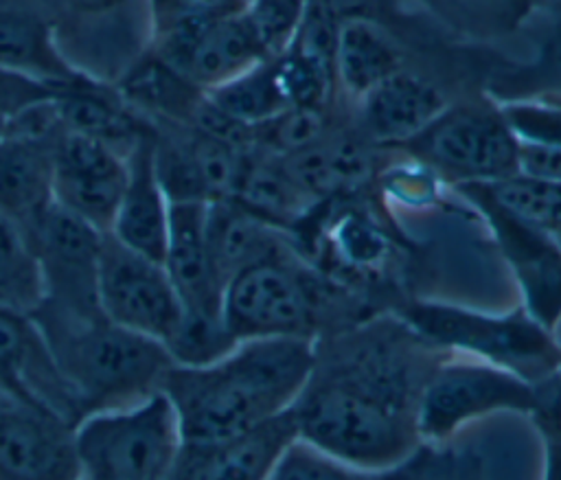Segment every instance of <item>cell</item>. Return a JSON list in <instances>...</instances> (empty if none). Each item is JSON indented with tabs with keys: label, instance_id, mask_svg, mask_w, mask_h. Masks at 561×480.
Wrapping results in <instances>:
<instances>
[{
	"label": "cell",
	"instance_id": "b9f144b4",
	"mask_svg": "<svg viewBox=\"0 0 561 480\" xmlns=\"http://www.w3.org/2000/svg\"><path fill=\"white\" fill-rule=\"evenodd\" d=\"M7 403H9V399H7V397L0 392V405H7Z\"/></svg>",
	"mask_w": 561,
	"mask_h": 480
},
{
	"label": "cell",
	"instance_id": "603a6c76",
	"mask_svg": "<svg viewBox=\"0 0 561 480\" xmlns=\"http://www.w3.org/2000/svg\"><path fill=\"white\" fill-rule=\"evenodd\" d=\"M373 142L362 134L329 132L318 142L283 156L289 175L318 204L362 188L377 171Z\"/></svg>",
	"mask_w": 561,
	"mask_h": 480
},
{
	"label": "cell",
	"instance_id": "8992f818",
	"mask_svg": "<svg viewBox=\"0 0 561 480\" xmlns=\"http://www.w3.org/2000/svg\"><path fill=\"white\" fill-rule=\"evenodd\" d=\"M79 480H164L182 447L180 423L160 390L125 408L83 416L75 427Z\"/></svg>",
	"mask_w": 561,
	"mask_h": 480
},
{
	"label": "cell",
	"instance_id": "4316f807",
	"mask_svg": "<svg viewBox=\"0 0 561 480\" xmlns=\"http://www.w3.org/2000/svg\"><path fill=\"white\" fill-rule=\"evenodd\" d=\"M118 94L151 123L193 127L206 90L173 70L153 50L121 79Z\"/></svg>",
	"mask_w": 561,
	"mask_h": 480
},
{
	"label": "cell",
	"instance_id": "d4e9b609",
	"mask_svg": "<svg viewBox=\"0 0 561 480\" xmlns=\"http://www.w3.org/2000/svg\"><path fill=\"white\" fill-rule=\"evenodd\" d=\"M230 199L280 230L298 226L322 206L289 175L280 156L259 147L245 149L243 167Z\"/></svg>",
	"mask_w": 561,
	"mask_h": 480
},
{
	"label": "cell",
	"instance_id": "ba28073f",
	"mask_svg": "<svg viewBox=\"0 0 561 480\" xmlns=\"http://www.w3.org/2000/svg\"><path fill=\"white\" fill-rule=\"evenodd\" d=\"M403 147L451 184H489L517 173V136L500 107H447Z\"/></svg>",
	"mask_w": 561,
	"mask_h": 480
},
{
	"label": "cell",
	"instance_id": "e575fe53",
	"mask_svg": "<svg viewBox=\"0 0 561 480\" xmlns=\"http://www.w3.org/2000/svg\"><path fill=\"white\" fill-rule=\"evenodd\" d=\"M248 0H149L153 35L243 11Z\"/></svg>",
	"mask_w": 561,
	"mask_h": 480
},
{
	"label": "cell",
	"instance_id": "9c48e42d",
	"mask_svg": "<svg viewBox=\"0 0 561 480\" xmlns=\"http://www.w3.org/2000/svg\"><path fill=\"white\" fill-rule=\"evenodd\" d=\"M99 309L129 331L171 344L182 324V305L160 261H153L110 232L99 256Z\"/></svg>",
	"mask_w": 561,
	"mask_h": 480
},
{
	"label": "cell",
	"instance_id": "3957f363",
	"mask_svg": "<svg viewBox=\"0 0 561 480\" xmlns=\"http://www.w3.org/2000/svg\"><path fill=\"white\" fill-rule=\"evenodd\" d=\"M33 318L50 344L81 416L125 408L160 392L175 364L162 342L123 329L105 316L75 318L37 307Z\"/></svg>",
	"mask_w": 561,
	"mask_h": 480
},
{
	"label": "cell",
	"instance_id": "ffe728a7",
	"mask_svg": "<svg viewBox=\"0 0 561 480\" xmlns=\"http://www.w3.org/2000/svg\"><path fill=\"white\" fill-rule=\"evenodd\" d=\"M447 107L445 94L432 81L399 68L357 99L359 134L377 147H403Z\"/></svg>",
	"mask_w": 561,
	"mask_h": 480
},
{
	"label": "cell",
	"instance_id": "30bf717a",
	"mask_svg": "<svg viewBox=\"0 0 561 480\" xmlns=\"http://www.w3.org/2000/svg\"><path fill=\"white\" fill-rule=\"evenodd\" d=\"M26 228L42 272L44 300L39 307L75 318L103 316L99 309V256L105 232L55 202Z\"/></svg>",
	"mask_w": 561,
	"mask_h": 480
},
{
	"label": "cell",
	"instance_id": "5bb4252c",
	"mask_svg": "<svg viewBox=\"0 0 561 480\" xmlns=\"http://www.w3.org/2000/svg\"><path fill=\"white\" fill-rule=\"evenodd\" d=\"M153 127L156 173L169 204H213L232 197L245 147L191 127L162 123H153Z\"/></svg>",
	"mask_w": 561,
	"mask_h": 480
},
{
	"label": "cell",
	"instance_id": "4dcf8cb0",
	"mask_svg": "<svg viewBox=\"0 0 561 480\" xmlns=\"http://www.w3.org/2000/svg\"><path fill=\"white\" fill-rule=\"evenodd\" d=\"M42 300V272L28 228L0 210V307L33 313Z\"/></svg>",
	"mask_w": 561,
	"mask_h": 480
},
{
	"label": "cell",
	"instance_id": "1f68e13d",
	"mask_svg": "<svg viewBox=\"0 0 561 480\" xmlns=\"http://www.w3.org/2000/svg\"><path fill=\"white\" fill-rule=\"evenodd\" d=\"M482 186L500 208L552 235L561 243V184L559 182L513 173L504 180L489 182Z\"/></svg>",
	"mask_w": 561,
	"mask_h": 480
},
{
	"label": "cell",
	"instance_id": "5b68a950",
	"mask_svg": "<svg viewBox=\"0 0 561 480\" xmlns=\"http://www.w3.org/2000/svg\"><path fill=\"white\" fill-rule=\"evenodd\" d=\"M394 313L438 348L508 370L533 386L561 366L554 331L541 327L522 305L493 313L414 298Z\"/></svg>",
	"mask_w": 561,
	"mask_h": 480
},
{
	"label": "cell",
	"instance_id": "836d02e7",
	"mask_svg": "<svg viewBox=\"0 0 561 480\" xmlns=\"http://www.w3.org/2000/svg\"><path fill=\"white\" fill-rule=\"evenodd\" d=\"M500 114L519 140L561 147V99H519L500 105Z\"/></svg>",
	"mask_w": 561,
	"mask_h": 480
},
{
	"label": "cell",
	"instance_id": "7c38bea8",
	"mask_svg": "<svg viewBox=\"0 0 561 480\" xmlns=\"http://www.w3.org/2000/svg\"><path fill=\"white\" fill-rule=\"evenodd\" d=\"M0 392L9 403L48 412L75 427L83 419L33 313L4 307H0Z\"/></svg>",
	"mask_w": 561,
	"mask_h": 480
},
{
	"label": "cell",
	"instance_id": "d6a6232c",
	"mask_svg": "<svg viewBox=\"0 0 561 480\" xmlns=\"http://www.w3.org/2000/svg\"><path fill=\"white\" fill-rule=\"evenodd\" d=\"M307 0H248L243 11L252 22L267 57L280 55L305 13Z\"/></svg>",
	"mask_w": 561,
	"mask_h": 480
},
{
	"label": "cell",
	"instance_id": "f1b7e54d",
	"mask_svg": "<svg viewBox=\"0 0 561 480\" xmlns=\"http://www.w3.org/2000/svg\"><path fill=\"white\" fill-rule=\"evenodd\" d=\"M0 66L59 88L85 79L64 59L42 18L13 9H0Z\"/></svg>",
	"mask_w": 561,
	"mask_h": 480
},
{
	"label": "cell",
	"instance_id": "ac0fdd59",
	"mask_svg": "<svg viewBox=\"0 0 561 480\" xmlns=\"http://www.w3.org/2000/svg\"><path fill=\"white\" fill-rule=\"evenodd\" d=\"M206 206L173 202L169 208V239L162 265L182 305V320L224 322V283L206 243Z\"/></svg>",
	"mask_w": 561,
	"mask_h": 480
},
{
	"label": "cell",
	"instance_id": "d590c367",
	"mask_svg": "<svg viewBox=\"0 0 561 480\" xmlns=\"http://www.w3.org/2000/svg\"><path fill=\"white\" fill-rule=\"evenodd\" d=\"M59 90V85L0 66V116L11 118L35 103L55 99Z\"/></svg>",
	"mask_w": 561,
	"mask_h": 480
},
{
	"label": "cell",
	"instance_id": "8fae6325",
	"mask_svg": "<svg viewBox=\"0 0 561 480\" xmlns=\"http://www.w3.org/2000/svg\"><path fill=\"white\" fill-rule=\"evenodd\" d=\"M454 188L486 219L493 239L522 292V307L548 331L561 320V243L500 208L480 182Z\"/></svg>",
	"mask_w": 561,
	"mask_h": 480
},
{
	"label": "cell",
	"instance_id": "d6986e66",
	"mask_svg": "<svg viewBox=\"0 0 561 480\" xmlns=\"http://www.w3.org/2000/svg\"><path fill=\"white\" fill-rule=\"evenodd\" d=\"M296 438L291 412H285L226 441L182 443L164 480H267L280 454Z\"/></svg>",
	"mask_w": 561,
	"mask_h": 480
},
{
	"label": "cell",
	"instance_id": "f35d334b",
	"mask_svg": "<svg viewBox=\"0 0 561 480\" xmlns=\"http://www.w3.org/2000/svg\"><path fill=\"white\" fill-rule=\"evenodd\" d=\"M543 443V478L541 480H561V443Z\"/></svg>",
	"mask_w": 561,
	"mask_h": 480
},
{
	"label": "cell",
	"instance_id": "277c9868",
	"mask_svg": "<svg viewBox=\"0 0 561 480\" xmlns=\"http://www.w3.org/2000/svg\"><path fill=\"white\" fill-rule=\"evenodd\" d=\"M335 294L287 250L234 274L221 298V316L234 342L252 338H318L359 320L337 311Z\"/></svg>",
	"mask_w": 561,
	"mask_h": 480
},
{
	"label": "cell",
	"instance_id": "e0dca14e",
	"mask_svg": "<svg viewBox=\"0 0 561 480\" xmlns=\"http://www.w3.org/2000/svg\"><path fill=\"white\" fill-rule=\"evenodd\" d=\"M0 480H79L75 425L18 403L0 405Z\"/></svg>",
	"mask_w": 561,
	"mask_h": 480
},
{
	"label": "cell",
	"instance_id": "44dd1931",
	"mask_svg": "<svg viewBox=\"0 0 561 480\" xmlns=\"http://www.w3.org/2000/svg\"><path fill=\"white\" fill-rule=\"evenodd\" d=\"M156 127L140 136L127 151V180L110 228L127 248L160 261L169 239V199L156 173Z\"/></svg>",
	"mask_w": 561,
	"mask_h": 480
},
{
	"label": "cell",
	"instance_id": "52a82bcc",
	"mask_svg": "<svg viewBox=\"0 0 561 480\" xmlns=\"http://www.w3.org/2000/svg\"><path fill=\"white\" fill-rule=\"evenodd\" d=\"M535 386L522 377L465 355L445 357L432 373L419 405V436L440 445L478 421L497 412L530 416Z\"/></svg>",
	"mask_w": 561,
	"mask_h": 480
},
{
	"label": "cell",
	"instance_id": "83f0119b",
	"mask_svg": "<svg viewBox=\"0 0 561 480\" xmlns=\"http://www.w3.org/2000/svg\"><path fill=\"white\" fill-rule=\"evenodd\" d=\"M401 66L390 35L368 18L346 15L337 24L333 77L355 101L388 79Z\"/></svg>",
	"mask_w": 561,
	"mask_h": 480
},
{
	"label": "cell",
	"instance_id": "4fadbf2b",
	"mask_svg": "<svg viewBox=\"0 0 561 480\" xmlns=\"http://www.w3.org/2000/svg\"><path fill=\"white\" fill-rule=\"evenodd\" d=\"M484 456L454 441L423 443L392 467H357L296 438L276 460L267 480H484Z\"/></svg>",
	"mask_w": 561,
	"mask_h": 480
},
{
	"label": "cell",
	"instance_id": "f546056e",
	"mask_svg": "<svg viewBox=\"0 0 561 480\" xmlns=\"http://www.w3.org/2000/svg\"><path fill=\"white\" fill-rule=\"evenodd\" d=\"M206 96L221 114L250 129L291 107L276 57H267L230 81L206 90Z\"/></svg>",
	"mask_w": 561,
	"mask_h": 480
},
{
	"label": "cell",
	"instance_id": "7402d4cb",
	"mask_svg": "<svg viewBox=\"0 0 561 480\" xmlns=\"http://www.w3.org/2000/svg\"><path fill=\"white\" fill-rule=\"evenodd\" d=\"M64 134L39 136L4 125L0 136L2 213L28 226L53 204V158Z\"/></svg>",
	"mask_w": 561,
	"mask_h": 480
},
{
	"label": "cell",
	"instance_id": "6da1fadb",
	"mask_svg": "<svg viewBox=\"0 0 561 480\" xmlns=\"http://www.w3.org/2000/svg\"><path fill=\"white\" fill-rule=\"evenodd\" d=\"M449 355L397 313L368 316L318 338L289 410L298 438L357 467L405 460L423 445V390Z\"/></svg>",
	"mask_w": 561,
	"mask_h": 480
},
{
	"label": "cell",
	"instance_id": "9a60e30c",
	"mask_svg": "<svg viewBox=\"0 0 561 480\" xmlns=\"http://www.w3.org/2000/svg\"><path fill=\"white\" fill-rule=\"evenodd\" d=\"M153 53L202 90L221 85L267 59L245 11L160 33Z\"/></svg>",
	"mask_w": 561,
	"mask_h": 480
},
{
	"label": "cell",
	"instance_id": "484cf974",
	"mask_svg": "<svg viewBox=\"0 0 561 480\" xmlns=\"http://www.w3.org/2000/svg\"><path fill=\"white\" fill-rule=\"evenodd\" d=\"M55 105L68 132L96 138L123 153H127L140 136L153 132V123L127 105L118 90L107 92L90 79L61 88L55 96Z\"/></svg>",
	"mask_w": 561,
	"mask_h": 480
},
{
	"label": "cell",
	"instance_id": "2e32d148",
	"mask_svg": "<svg viewBox=\"0 0 561 480\" xmlns=\"http://www.w3.org/2000/svg\"><path fill=\"white\" fill-rule=\"evenodd\" d=\"M127 180V153L88 138L66 134L53 158V202L101 232H110Z\"/></svg>",
	"mask_w": 561,
	"mask_h": 480
},
{
	"label": "cell",
	"instance_id": "7a4b0ae2",
	"mask_svg": "<svg viewBox=\"0 0 561 480\" xmlns=\"http://www.w3.org/2000/svg\"><path fill=\"white\" fill-rule=\"evenodd\" d=\"M313 362V342L252 338L199 366L173 364L169 397L182 443H215L245 434L291 410Z\"/></svg>",
	"mask_w": 561,
	"mask_h": 480
},
{
	"label": "cell",
	"instance_id": "ab89813d",
	"mask_svg": "<svg viewBox=\"0 0 561 480\" xmlns=\"http://www.w3.org/2000/svg\"><path fill=\"white\" fill-rule=\"evenodd\" d=\"M77 11H83V13H103V11H110L118 4H123L125 0H68Z\"/></svg>",
	"mask_w": 561,
	"mask_h": 480
},
{
	"label": "cell",
	"instance_id": "74e56055",
	"mask_svg": "<svg viewBox=\"0 0 561 480\" xmlns=\"http://www.w3.org/2000/svg\"><path fill=\"white\" fill-rule=\"evenodd\" d=\"M517 173L561 184V147L517 138Z\"/></svg>",
	"mask_w": 561,
	"mask_h": 480
},
{
	"label": "cell",
	"instance_id": "cb8c5ba5",
	"mask_svg": "<svg viewBox=\"0 0 561 480\" xmlns=\"http://www.w3.org/2000/svg\"><path fill=\"white\" fill-rule=\"evenodd\" d=\"M206 243L224 287L241 270L291 250L280 228L263 221L234 199L206 206Z\"/></svg>",
	"mask_w": 561,
	"mask_h": 480
},
{
	"label": "cell",
	"instance_id": "8d00e7d4",
	"mask_svg": "<svg viewBox=\"0 0 561 480\" xmlns=\"http://www.w3.org/2000/svg\"><path fill=\"white\" fill-rule=\"evenodd\" d=\"M535 410L528 416L541 441L561 443V366L543 381L535 384Z\"/></svg>",
	"mask_w": 561,
	"mask_h": 480
},
{
	"label": "cell",
	"instance_id": "60d3db41",
	"mask_svg": "<svg viewBox=\"0 0 561 480\" xmlns=\"http://www.w3.org/2000/svg\"><path fill=\"white\" fill-rule=\"evenodd\" d=\"M4 125H7V118L0 116V136H2V132H4Z\"/></svg>",
	"mask_w": 561,
	"mask_h": 480
}]
</instances>
